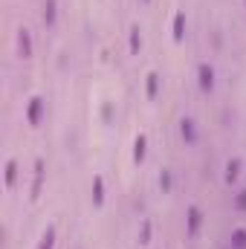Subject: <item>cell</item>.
Listing matches in <instances>:
<instances>
[{"instance_id":"obj_1","label":"cell","mask_w":246,"mask_h":249,"mask_svg":"<svg viewBox=\"0 0 246 249\" xmlns=\"http://www.w3.org/2000/svg\"><path fill=\"white\" fill-rule=\"evenodd\" d=\"M41 113H44V99H41V96H35V99H29V110H26V122L32 124V127H35V124L41 122Z\"/></svg>"},{"instance_id":"obj_2","label":"cell","mask_w":246,"mask_h":249,"mask_svg":"<svg viewBox=\"0 0 246 249\" xmlns=\"http://www.w3.org/2000/svg\"><path fill=\"white\" fill-rule=\"evenodd\" d=\"M197 75H200V87H203V90H211V87H214V70H211L209 64H200V67H197Z\"/></svg>"},{"instance_id":"obj_3","label":"cell","mask_w":246,"mask_h":249,"mask_svg":"<svg viewBox=\"0 0 246 249\" xmlns=\"http://www.w3.org/2000/svg\"><path fill=\"white\" fill-rule=\"evenodd\" d=\"M18 50H20V58H32V38L26 29L18 32Z\"/></svg>"},{"instance_id":"obj_4","label":"cell","mask_w":246,"mask_h":249,"mask_svg":"<svg viewBox=\"0 0 246 249\" xmlns=\"http://www.w3.org/2000/svg\"><path fill=\"white\" fill-rule=\"evenodd\" d=\"M200 223H203V214H200L197 206H191V209H188V235H191V238L200 232Z\"/></svg>"},{"instance_id":"obj_5","label":"cell","mask_w":246,"mask_h":249,"mask_svg":"<svg viewBox=\"0 0 246 249\" xmlns=\"http://www.w3.org/2000/svg\"><path fill=\"white\" fill-rule=\"evenodd\" d=\"M41 180H44V160L35 162V180H32V200H38V191H41Z\"/></svg>"},{"instance_id":"obj_6","label":"cell","mask_w":246,"mask_h":249,"mask_svg":"<svg viewBox=\"0 0 246 249\" xmlns=\"http://www.w3.org/2000/svg\"><path fill=\"white\" fill-rule=\"evenodd\" d=\"M180 133H183V139L188 145L197 142V130H194V122H191V119H183V122H180Z\"/></svg>"},{"instance_id":"obj_7","label":"cell","mask_w":246,"mask_h":249,"mask_svg":"<svg viewBox=\"0 0 246 249\" xmlns=\"http://www.w3.org/2000/svg\"><path fill=\"white\" fill-rule=\"evenodd\" d=\"M183 38H185V15L177 12L174 15V41H183Z\"/></svg>"},{"instance_id":"obj_8","label":"cell","mask_w":246,"mask_h":249,"mask_svg":"<svg viewBox=\"0 0 246 249\" xmlns=\"http://www.w3.org/2000/svg\"><path fill=\"white\" fill-rule=\"evenodd\" d=\"M93 203H96V206L105 203V183H102V177L93 180Z\"/></svg>"},{"instance_id":"obj_9","label":"cell","mask_w":246,"mask_h":249,"mask_svg":"<svg viewBox=\"0 0 246 249\" xmlns=\"http://www.w3.org/2000/svg\"><path fill=\"white\" fill-rule=\"evenodd\" d=\"M145 142H148L145 133H139V136H136V145H133V160H136V162L145 160Z\"/></svg>"},{"instance_id":"obj_10","label":"cell","mask_w":246,"mask_h":249,"mask_svg":"<svg viewBox=\"0 0 246 249\" xmlns=\"http://www.w3.org/2000/svg\"><path fill=\"white\" fill-rule=\"evenodd\" d=\"M238 174H241V160H229V165H226V183H235Z\"/></svg>"},{"instance_id":"obj_11","label":"cell","mask_w":246,"mask_h":249,"mask_svg":"<svg viewBox=\"0 0 246 249\" xmlns=\"http://www.w3.org/2000/svg\"><path fill=\"white\" fill-rule=\"evenodd\" d=\"M15 177H18V162L15 160H6V188L15 186Z\"/></svg>"},{"instance_id":"obj_12","label":"cell","mask_w":246,"mask_h":249,"mask_svg":"<svg viewBox=\"0 0 246 249\" xmlns=\"http://www.w3.org/2000/svg\"><path fill=\"white\" fill-rule=\"evenodd\" d=\"M44 23H47V26L55 23V0H47V3H44Z\"/></svg>"},{"instance_id":"obj_13","label":"cell","mask_w":246,"mask_h":249,"mask_svg":"<svg viewBox=\"0 0 246 249\" xmlns=\"http://www.w3.org/2000/svg\"><path fill=\"white\" fill-rule=\"evenodd\" d=\"M55 247V226H50L47 232H44V238H41V247L38 249H53Z\"/></svg>"},{"instance_id":"obj_14","label":"cell","mask_w":246,"mask_h":249,"mask_svg":"<svg viewBox=\"0 0 246 249\" xmlns=\"http://www.w3.org/2000/svg\"><path fill=\"white\" fill-rule=\"evenodd\" d=\"M157 90H159V75L148 72V99H157Z\"/></svg>"},{"instance_id":"obj_15","label":"cell","mask_w":246,"mask_h":249,"mask_svg":"<svg viewBox=\"0 0 246 249\" xmlns=\"http://www.w3.org/2000/svg\"><path fill=\"white\" fill-rule=\"evenodd\" d=\"M232 247L246 249V229H235V232H232Z\"/></svg>"},{"instance_id":"obj_16","label":"cell","mask_w":246,"mask_h":249,"mask_svg":"<svg viewBox=\"0 0 246 249\" xmlns=\"http://www.w3.org/2000/svg\"><path fill=\"white\" fill-rule=\"evenodd\" d=\"M139 47H142V35H139V26H133L130 29V53H139Z\"/></svg>"},{"instance_id":"obj_17","label":"cell","mask_w":246,"mask_h":249,"mask_svg":"<svg viewBox=\"0 0 246 249\" xmlns=\"http://www.w3.org/2000/svg\"><path fill=\"white\" fill-rule=\"evenodd\" d=\"M235 209H238V212H246V191H241V194L235 197Z\"/></svg>"},{"instance_id":"obj_18","label":"cell","mask_w":246,"mask_h":249,"mask_svg":"<svg viewBox=\"0 0 246 249\" xmlns=\"http://www.w3.org/2000/svg\"><path fill=\"white\" fill-rule=\"evenodd\" d=\"M159 186L165 188V191H168V188H171V174H168V171H165V174H162V177H159Z\"/></svg>"},{"instance_id":"obj_19","label":"cell","mask_w":246,"mask_h":249,"mask_svg":"<svg viewBox=\"0 0 246 249\" xmlns=\"http://www.w3.org/2000/svg\"><path fill=\"white\" fill-rule=\"evenodd\" d=\"M102 116H105V122H110V119H113V107L105 105V107H102Z\"/></svg>"},{"instance_id":"obj_20","label":"cell","mask_w":246,"mask_h":249,"mask_svg":"<svg viewBox=\"0 0 246 249\" xmlns=\"http://www.w3.org/2000/svg\"><path fill=\"white\" fill-rule=\"evenodd\" d=\"M148 238H151V226L145 223V229H142V244H148Z\"/></svg>"}]
</instances>
